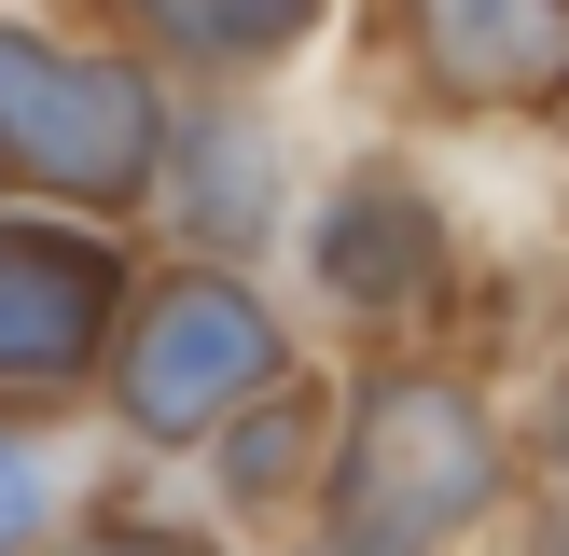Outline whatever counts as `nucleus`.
<instances>
[{
    "label": "nucleus",
    "mask_w": 569,
    "mask_h": 556,
    "mask_svg": "<svg viewBox=\"0 0 569 556\" xmlns=\"http://www.w3.org/2000/svg\"><path fill=\"white\" fill-rule=\"evenodd\" d=\"M500 500V431L459 376H376L361 431L333 459V528L348 556H431Z\"/></svg>",
    "instance_id": "obj_1"
},
{
    "label": "nucleus",
    "mask_w": 569,
    "mask_h": 556,
    "mask_svg": "<svg viewBox=\"0 0 569 556\" xmlns=\"http://www.w3.org/2000/svg\"><path fill=\"white\" fill-rule=\"evenodd\" d=\"M0 153L42 195H83V209H139L167 153V98L126 70V56H70L42 28H0Z\"/></svg>",
    "instance_id": "obj_2"
},
{
    "label": "nucleus",
    "mask_w": 569,
    "mask_h": 556,
    "mask_svg": "<svg viewBox=\"0 0 569 556\" xmlns=\"http://www.w3.org/2000/svg\"><path fill=\"white\" fill-rule=\"evenodd\" d=\"M250 389H278V320L237 292V278H167V292H139V334H126V431L194 445V431H222Z\"/></svg>",
    "instance_id": "obj_3"
},
{
    "label": "nucleus",
    "mask_w": 569,
    "mask_h": 556,
    "mask_svg": "<svg viewBox=\"0 0 569 556\" xmlns=\"http://www.w3.org/2000/svg\"><path fill=\"white\" fill-rule=\"evenodd\" d=\"M111 250L56 222H0V389H70L111 334Z\"/></svg>",
    "instance_id": "obj_4"
},
{
    "label": "nucleus",
    "mask_w": 569,
    "mask_h": 556,
    "mask_svg": "<svg viewBox=\"0 0 569 556\" xmlns=\"http://www.w3.org/2000/svg\"><path fill=\"white\" fill-rule=\"evenodd\" d=\"M403 28L459 98H556L569 83V0H403Z\"/></svg>",
    "instance_id": "obj_5"
},
{
    "label": "nucleus",
    "mask_w": 569,
    "mask_h": 556,
    "mask_svg": "<svg viewBox=\"0 0 569 556\" xmlns=\"http://www.w3.org/2000/svg\"><path fill=\"white\" fill-rule=\"evenodd\" d=\"M445 265V222L417 209L403 181H348L333 195V222H320V278H333V306H417V278Z\"/></svg>",
    "instance_id": "obj_6"
},
{
    "label": "nucleus",
    "mask_w": 569,
    "mask_h": 556,
    "mask_svg": "<svg viewBox=\"0 0 569 556\" xmlns=\"http://www.w3.org/2000/svg\"><path fill=\"white\" fill-rule=\"evenodd\" d=\"M264 195H278L264 126H250V111H209L194 153H181V222H194L209 250H237V237H264Z\"/></svg>",
    "instance_id": "obj_7"
},
{
    "label": "nucleus",
    "mask_w": 569,
    "mask_h": 556,
    "mask_svg": "<svg viewBox=\"0 0 569 556\" xmlns=\"http://www.w3.org/2000/svg\"><path fill=\"white\" fill-rule=\"evenodd\" d=\"M139 14H153V42L237 70V56H292L306 28H320V0H139Z\"/></svg>",
    "instance_id": "obj_8"
},
{
    "label": "nucleus",
    "mask_w": 569,
    "mask_h": 556,
    "mask_svg": "<svg viewBox=\"0 0 569 556\" xmlns=\"http://www.w3.org/2000/svg\"><path fill=\"white\" fill-rule=\"evenodd\" d=\"M306 431H320L306 389H264V417L237 404V431H222V487H237V500H278V487L306 473Z\"/></svg>",
    "instance_id": "obj_9"
},
{
    "label": "nucleus",
    "mask_w": 569,
    "mask_h": 556,
    "mask_svg": "<svg viewBox=\"0 0 569 556\" xmlns=\"http://www.w3.org/2000/svg\"><path fill=\"white\" fill-rule=\"evenodd\" d=\"M42 500H56L42 445H14V431H0V543H28V528H42Z\"/></svg>",
    "instance_id": "obj_10"
},
{
    "label": "nucleus",
    "mask_w": 569,
    "mask_h": 556,
    "mask_svg": "<svg viewBox=\"0 0 569 556\" xmlns=\"http://www.w3.org/2000/svg\"><path fill=\"white\" fill-rule=\"evenodd\" d=\"M83 556H167V543H83Z\"/></svg>",
    "instance_id": "obj_11"
},
{
    "label": "nucleus",
    "mask_w": 569,
    "mask_h": 556,
    "mask_svg": "<svg viewBox=\"0 0 569 556\" xmlns=\"http://www.w3.org/2000/svg\"><path fill=\"white\" fill-rule=\"evenodd\" d=\"M556 556H569V528H556Z\"/></svg>",
    "instance_id": "obj_12"
}]
</instances>
